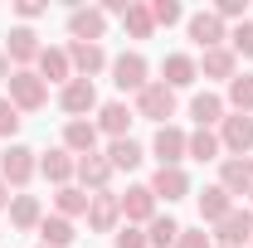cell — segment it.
Masks as SVG:
<instances>
[{"mask_svg":"<svg viewBox=\"0 0 253 248\" xmlns=\"http://www.w3.org/2000/svg\"><path fill=\"white\" fill-rule=\"evenodd\" d=\"M10 102H15L20 112H39V107L49 102V83H44L34 68H15V73H10Z\"/></svg>","mask_w":253,"mask_h":248,"instance_id":"cell-1","label":"cell"},{"mask_svg":"<svg viewBox=\"0 0 253 248\" xmlns=\"http://www.w3.org/2000/svg\"><path fill=\"white\" fill-rule=\"evenodd\" d=\"M34 170H39V151H30V146H5V156H0V180L15 190H25L34 180Z\"/></svg>","mask_w":253,"mask_h":248,"instance_id":"cell-2","label":"cell"},{"mask_svg":"<svg viewBox=\"0 0 253 248\" xmlns=\"http://www.w3.org/2000/svg\"><path fill=\"white\" fill-rule=\"evenodd\" d=\"M136 117H146V122H170L175 117V88H166V83H146L141 93H136Z\"/></svg>","mask_w":253,"mask_h":248,"instance_id":"cell-3","label":"cell"},{"mask_svg":"<svg viewBox=\"0 0 253 248\" xmlns=\"http://www.w3.org/2000/svg\"><path fill=\"white\" fill-rule=\"evenodd\" d=\"M102 34H107V15H102L97 5L68 10V39H73V44H97Z\"/></svg>","mask_w":253,"mask_h":248,"instance_id":"cell-4","label":"cell"},{"mask_svg":"<svg viewBox=\"0 0 253 248\" xmlns=\"http://www.w3.org/2000/svg\"><path fill=\"white\" fill-rule=\"evenodd\" d=\"M214 239H219L214 248H239V244H253V209H239V205H234V209H229V214L214 224Z\"/></svg>","mask_w":253,"mask_h":248,"instance_id":"cell-5","label":"cell"},{"mask_svg":"<svg viewBox=\"0 0 253 248\" xmlns=\"http://www.w3.org/2000/svg\"><path fill=\"white\" fill-rule=\"evenodd\" d=\"M219 146L229 156H249L253 151V117H244V112H229L219 122Z\"/></svg>","mask_w":253,"mask_h":248,"instance_id":"cell-6","label":"cell"},{"mask_svg":"<svg viewBox=\"0 0 253 248\" xmlns=\"http://www.w3.org/2000/svg\"><path fill=\"white\" fill-rule=\"evenodd\" d=\"M185 30H190V39H195L200 49H219L224 39H229V30H224V20L214 15V10H195V15H185Z\"/></svg>","mask_w":253,"mask_h":248,"instance_id":"cell-7","label":"cell"},{"mask_svg":"<svg viewBox=\"0 0 253 248\" xmlns=\"http://www.w3.org/2000/svg\"><path fill=\"white\" fill-rule=\"evenodd\" d=\"M88 229H93V234H117V229H122V205H117L112 190L93 195V205H88Z\"/></svg>","mask_w":253,"mask_h":248,"instance_id":"cell-8","label":"cell"},{"mask_svg":"<svg viewBox=\"0 0 253 248\" xmlns=\"http://www.w3.org/2000/svg\"><path fill=\"white\" fill-rule=\"evenodd\" d=\"M44 54V44H39V34L30 30V25H15L10 30V39H5V59L15 63V68H30L34 59Z\"/></svg>","mask_w":253,"mask_h":248,"instance_id":"cell-9","label":"cell"},{"mask_svg":"<svg viewBox=\"0 0 253 248\" xmlns=\"http://www.w3.org/2000/svg\"><path fill=\"white\" fill-rule=\"evenodd\" d=\"M117 205H122L126 224H151L156 219V195H151V185H126V195H117Z\"/></svg>","mask_w":253,"mask_h":248,"instance_id":"cell-10","label":"cell"},{"mask_svg":"<svg viewBox=\"0 0 253 248\" xmlns=\"http://www.w3.org/2000/svg\"><path fill=\"white\" fill-rule=\"evenodd\" d=\"M59 107L68 112V117H88V112L97 107V88L88 83V78H73V83L59 88Z\"/></svg>","mask_w":253,"mask_h":248,"instance_id":"cell-11","label":"cell"},{"mask_svg":"<svg viewBox=\"0 0 253 248\" xmlns=\"http://www.w3.org/2000/svg\"><path fill=\"white\" fill-rule=\"evenodd\" d=\"M97 122H88V117H73V122L63 126V151L68 156H97Z\"/></svg>","mask_w":253,"mask_h":248,"instance_id":"cell-12","label":"cell"},{"mask_svg":"<svg viewBox=\"0 0 253 248\" xmlns=\"http://www.w3.org/2000/svg\"><path fill=\"white\" fill-rule=\"evenodd\" d=\"M73 175H78V190L102 195V190H107V180H112L117 170H112V161H107V156H78V170H73Z\"/></svg>","mask_w":253,"mask_h":248,"instance_id":"cell-13","label":"cell"},{"mask_svg":"<svg viewBox=\"0 0 253 248\" xmlns=\"http://www.w3.org/2000/svg\"><path fill=\"white\" fill-rule=\"evenodd\" d=\"M112 83L122 88V93H141L151 78H146V59L141 54H122V59H112Z\"/></svg>","mask_w":253,"mask_h":248,"instance_id":"cell-14","label":"cell"},{"mask_svg":"<svg viewBox=\"0 0 253 248\" xmlns=\"http://www.w3.org/2000/svg\"><path fill=\"white\" fill-rule=\"evenodd\" d=\"M151 156H156L161 165H180L185 161V131L180 126H156V136H151Z\"/></svg>","mask_w":253,"mask_h":248,"instance_id":"cell-15","label":"cell"},{"mask_svg":"<svg viewBox=\"0 0 253 248\" xmlns=\"http://www.w3.org/2000/svg\"><path fill=\"white\" fill-rule=\"evenodd\" d=\"M219 185L229 195H249L253 190V161L249 156H224L219 161Z\"/></svg>","mask_w":253,"mask_h":248,"instance_id":"cell-16","label":"cell"},{"mask_svg":"<svg viewBox=\"0 0 253 248\" xmlns=\"http://www.w3.org/2000/svg\"><path fill=\"white\" fill-rule=\"evenodd\" d=\"M151 195L156 200H185L190 195V175L180 170V165H156V175H151Z\"/></svg>","mask_w":253,"mask_h":248,"instance_id":"cell-17","label":"cell"},{"mask_svg":"<svg viewBox=\"0 0 253 248\" xmlns=\"http://www.w3.org/2000/svg\"><path fill=\"white\" fill-rule=\"evenodd\" d=\"M68 59H73V78H88L93 83L97 73L107 68V49L102 44H68Z\"/></svg>","mask_w":253,"mask_h":248,"instance_id":"cell-18","label":"cell"},{"mask_svg":"<svg viewBox=\"0 0 253 248\" xmlns=\"http://www.w3.org/2000/svg\"><path fill=\"white\" fill-rule=\"evenodd\" d=\"M131 117H136V107H126V102L112 97V102H102V107H97V131H107L112 141H122L126 126H131Z\"/></svg>","mask_w":253,"mask_h":248,"instance_id":"cell-19","label":"cell"},{"mask_svg":"<svg viewBox=\"0 0 253 248\" xmlns=\"http://www.w3.org/2000/svg\"><path fill=\"white\" fill-rule=\"evenodd\" d=\"M34 63H39L34 73H39L44 83H73V59H68V49H49V44H44V54Z\"/></svg>","mask_w":253,"mask_h":248,"instance_id":"cell-20","label":"cell"},{"mask_svg":"<svg viewBox=\"0 0 253 248\" xmlns=\"http://www.w3.org/2000/svg\"><path fill=\"white\" fill-rule=\"evenodd\" d=\"M195 78H200V63L190 54H166V63H161V83L166 88H190Z\"/></svg>","mask_w":253,"mask_h":248,"instance_id":"cell-21","label":"cell"},{"mask_svg":"<svg viewBox=\"0 0 253 248\" xmlns=\"http://www.w3.org/2000/svg\"><path fill=\"white\" fill-rule=\"evenodd\" d=\"M73 170H78V156H68L63 146H54V151H44V156H39V175H49V180H54L59 190L73 180Z\"/></svg>","mask_w":253,"mask_h":248,"instance_id":"cell-22","label":"cell"},{"mask_svg":"<svg viewBox=\"0 0 253 248\" xmlns=\"http://www.w3.org/2000/svg\"><path fill=\"white\" fill-rule=\"evenodd\" d=\"M200 73H205V78H224V83H229V78L239 73V54H234L229 44H219V49H205V59H200Z\"/></svg>","mask_w":253,"mask_h":248,"instance_id":"cell-23","label":"cell"},{"mask_svg":"<svg viewBox=\"0 0 253 248\" xmlns=\"http://www.w3.org/2000/svg\"><path fill=\"white\" fill-rule=\"evenodd\" d=\"M229 209H234V195L224 185H205L200 190V219H205V224H219Z\"/></svg>","mask_w":253,"mask_h":248,"instance_id":"cell-24","label":"cell"},{"mask_svg":"<svg viewBox=\"0 0 253 248\" xmlns=\"http://www.w3.org/2000/svg\"><path fill=\"white\" fill-rule=\"evenodd\" d=\"M219 131H210V126H200V131H190L185 136V156L190 161H200V165H205V161H219Z\"/></svg>","mask_w":253,"mask_h":248,"instance_id":"cell-25","label":"cell"},{"mask_svg":"<svg viewBox=\"0 0 253 248\" xmlns=\"http://www.w3.org/2000/svg\"><path fill=\"white\" fill-rule=\"evenodd\" d=\"M190 117H195L200 126H214V122L229 117V107H224L219 93H195V97H190Z\"/></svg>","mask_w":253,"mask_h":248,"instance_id":"cell-26","label":"cell"},{"mask_svg":"<svg viewBox=\"0 0 253 248\" xmlns=\"http://www.w3.org/2000/svg\"><path fill=\"white\" fill-rule=\"evenodd\" d=\"M10 224H15V229H39V224H44L39 200H34V195H15V200H10Z\"/></svg>","mask_w":253,"mask_h":248,"instance_id":"cell-27","label":"cell"},{"mask_svg":"<svg viewBox=\"0 0 253 248\" xmlns=\"http://www.w3.org/2000/svg\"><path fill=\"white\" fill-rule=\"evenodd\" d=\"M39 239H44V248H68L78 234H73V219H63V214H49L44 224H39Z\"/></svg>","mask_w":253,"mask_h":248,"instance_id":"cell-28","label":"cell"},{"mask_svg":"<svg viewBox=\"0 0 253 248\" xmlns=\"http://www.w3.org/2000/svg\"><path fill=\"white\" fill-rule=\"evenodd\" d=\"M88 205H93V195H88V190H78V185H63L59 195H54V209H59L63 219H78V214H88Z\"/></svg>","mask_w":253,"mask_h":248,"instance_id":"cell-29","label":"cell"},{"mask_svg":"<svg viewBox=\"0 0 253 248\" xmlns=\"http://www.w3.org/2000/svg\"><path fill=\"white\" fill-rule=\"evenodd\" d=\"M224 107H234V112H253V73H234L229 78V97H224Z\"/></svg>","mask_w":253,"mask_h":248,"instance_id":"cell-30","label":"cell"},{"mask_svg":"<svg viewBox=\"0 0 253 248\" xmlns=\"http://www.w3.org/2000/svg\"><path fill=\"white\" fill-rule=\"evenodd\" d=\"M122 25H126V34L131 39H151L156 34V20H151V5H126V15H122Z\"/></svg>","mask_w":253,"mask_h":248,"instance_id":"cell-31","label":"cell"},{"mask_svg":"<svg viewBox=\"0 0 253 248\" xmlns=\"http://www.w3.org/2000/svg\"><path fill=\"white\" fill-rule=\"evenodd\" d=\"M107 161H112V170H136L146 156H141V146H136L131 136H122V141H112V146H107Z\"/></svg>","mask_w":253,"mask_h":248,"instance_id":"cell-32","label":"cell"},{"mask_svg":"<svg viewBox=\"0 0 253 248\" xmlns=\"http://www.w3.org/2000/svg\"><path fill=\"white\" fill-rule=\"evenodd\" d=\"M175 239H180V224L170 214H156L151 224H146V244L151 248H175Z\"/></svg>","mask_w":253,"mask_h":248,"instance_id":"cell-33","label":"cell"},{"mask_svg":"<svg viewBox=\"0 0 253 248\" xmlns=\"http://www.w3.org/2000/svg\"><path fill=\"white\" fill-rule=\"evenodd\" d=\"M229 49H234V54H244V59H253V20H244V25H234V30H229Z\"/></svg>","mask_w":253,"mask_h":248,"instance_id":"cell-34","label":"cell"},{"mask_svg":"<svg viewBox=\"0 0 253 248\" xmlns=\"http://www.w3.org/2000/svg\"><path fill=\"white\" fill-rule=\"evenodd\" d=\"M151 20H156V25H180L185 10H180L175 0H151Z\"/></svg>","mask_w":253,"mask_h":248,"instance_id":"cell-35","label":"cell"},{"mask_svg":"<svg viewBox=\"0 0 253 248\" xmlns=\"http://www.w3.org/2000/svg\"><path fill=\"white\" fill-rule=\"evenodd\" d=\"M112 248H151V244H146V234H141L136 224H122V229L112 234Z\"/></svg>","mask_w":253,"mask_h":248,"instance_id":"cell-36","label":"cell"},{"mask_svg":"<svg viewBox=\"0 0 253 248\" xmlns=\"http://www.w3.org/2000/svg\"><path fill=\"white\" fill-rule=\"evenodd\" d=\"M20 122H25V117H20V107H15L10 97H0V136H15Z\"/></svg>","mask_w":253,"mask_h":248,"instance_id":"cell-37","label":"cell"},{"mask_svg":"<svg viewBox=\"0 0 253 248\" xmlns=\"http://www.w3.org/2000/svg\"><path fill=\"white\" fill-rule=\"evenodd\" d=\"M175 248H214V244H210V234H205V229H180Z\"/></svg>","mask_w":253,"mask_h":248,"instance_id":"cell-38","label":"cell"},{"mask_svg":"<svg viewBox=\"0 0 253 248\" xmlns=\"http://www.w3.org/2000/svg\"><path fill=\"white\" fill-rule=\"evenodd\" d=\"M214 15H219V20H239V25L249 20V15H244V0H219V5H214Z\"/></svg>","mask_w":253,"mask_h":248,"instance_id":"cell-39","label":"cell"},{"mask_svg":"<svg viewBox=\"0 0 253 248\" xmlns=\"http://www.w3.org/2000/svg\"><path fill=\"white\" fill-rule=\"evenodd\" d=\"M15 10H20V20H39L44 15V0H20Z\"/></svg>","mask_w":253,"mask_h":248,"instance_id":"cell-40","label":"cell"},{"mask_svg":"<svg viewBox=\"0 0 253 248\" xmlns=\"http://www.w3.org/2000/svg\"><path fill=\"white\" fill-rule=\"evenodd\" d=\"M10 73H15V68H10V59H5V54H0V83H10Z\"/></svg>","mask_w":253,"mask_h":248,"instance_id":"cell-41","label":"cell"},{"mask_svg":"<svg viewBox=\"0 0 253 248\" xmlns=\"http://www.w3.org/2000/svg\"><path fill=\"white\" fill-rule=\"evenodd\" d=\"M10 200H15V195H10V185H5V180H0V209H10Z\"/></svg>","mask_w":253,"mask_h":248,"instance_id":"cell-42","label":"cell"},{"mask_svg":"<svg viewBox=\"0 0 253 248\" xmlns=\"http://www.w3.org/2000/svg\"><path fill=\"white\" fill-rule=\"evenodd\" d=\"M249 200H253V190H249Z\"/></svg>","mask_w":253,"mask_h":248,"instance_id":"cell-43","label":"cell"},{"mask_svg":"<svg viewBox=\"0 0 253 248\" xmlns=\"http://www.w3.org/2000/svg\"><path fill=\"white\" fill-rule=\"evenodd\" d=\"M39 248H44V244H39Z\"/></svg>","mask_w":253,"mask_h":248,"instance_id":"cell-44","label":"cell"}]
</instances>
